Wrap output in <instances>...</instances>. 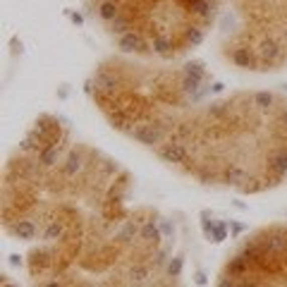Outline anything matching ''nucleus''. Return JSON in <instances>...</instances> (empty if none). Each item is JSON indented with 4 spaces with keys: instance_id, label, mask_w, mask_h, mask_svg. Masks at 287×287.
Returning a JSON list of instances; mask_svg holds the SVG:
<instances>
[{
    "instance_id": "obj_3",
    "label": "nucleus",
    "mask_w": 287,
    "mask_h": 287,
    "mask_svg": "<svg viewBox=\"0 0 287 287\" xmlns=\"http://www.w3.org/2000/svg\"><path fill=\"white\" fill-rule=\"evenodd\" d=\"M120 15H122V8H120V3H115V0H106V3L99 5V17L103 22H108V24H113Z\"/></svg>"
},
{
    "instance_id": "obj_4",
    "label": "nucleus",
    "mask_w": 287,
    "mask_h": 287,
    "mask_svg": "<svg viewBox=\"0 0 287 287\" xmlns=\"http://www.w3.org/2000/svg\"><path fill=\"white\" fill-rule=\"evenodd\" d=\"M3 287H20L10 275H3Z\"/></svg>"
},
{
    "instance_id": "obj_2",
    "label": "nucleus",
    "mask_w": 287,
    "mask_h": 287,
    "mask_svg": "<svg viewBox=\"0 0 287 287\" xmlns=\"http://www.w3.org/2000/svg\"><path fill=\"white\" fill-rule=\"evenodd\" d=\"M216 287H287V225L249 237L225 261Z\"/></svg>"
},
{
    "instance_id": "obj_1",
    "label": "nucleus",
    "mask_w": 287,
    "mask_h": 287,
    "mask_svg": "<svg viewBox=\"0 0 287 287\" xmlns=\"http://www.w3.org/2000/svg\"><path fill=\"white\" fill-rule=\"evenodd\" d=\"M89 91L110 127L204 184L256 194L287 177V101L273 91L223 96L199 60L158 72L106 65Z\"/></svg>"
}]
</instances>
